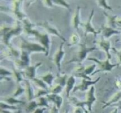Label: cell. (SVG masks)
Listing matches in <instances>:
<instances>
[{"mask_svg": "<svg viewBox=\"0 0 121 113\" xmlns=\"http://www.w3.org/2000/svg\"><path fill=\"white\" fill-rule=\"evenodd\" d=\"M21 22L17 21L14 25L9 26L2 24L1 26V36L2 42L6 47L11 45L10 41L14 36H18L24 32L23 27Z\"/></svg>", "mask_w": 121, "mask_h": 113, "instance_id": "obj_1", "label": "cell"}, {"mask_svg": "<svg viewBox=\"0 0 121 113\" xmlns=\"http://www.w3.org/2000/svg\"><path fill=\"white\" fill-rule=\"evenodd\" d=\"M79 45V48L76 52L75 55L73 56L71 60L66 62V64L74 62V63L78 64V65L82 64L83 62L87 58V55L90 52H92L93 51L97 49L96 47H87L86 43H80Z\"/></svg>", "mask_w": 121, "mask_h": 113, "instance_id": "obj_2", "label": "cell"}, {"mask_svg": "<svg viewBox=\"0 0 121 113\" xmlns=\"http://www.w3.org/2000/svg\"><path fill=\"white\" fill-rule=\"evenodd\" d=\"M19 48L30 54L34 52H43L45 54H46V49L41 44L38 42H31L23 38H21Z\"/></svg>", "mask_w": 121, "mask_h": 113, "instance_id": "obj_3", "label": "cell"}, {"mask_svg": "<svg viewBox=\"0 0 121 113\" xmlns=\"http://www.w3.org/2000/svg\"><path fill=\"white\" fill-rule=\"evenodd\" d=\"M30 36H33L34 38L37 40L38 42L41 44L43 47H44L46 50V56H48L50 54L51 47V40L49 35L46 33H41L39 32L37 29L34 28L31 33Z\"/></svg>", "mask_w": 121, "mask_h": 113, "instance_id": "obj_4", "label": "cell"}, {"mask_svg": "<svg viewBox=\"0 0 121 113\" xmlns=\"http://www.w3.org/2000/svg\"><path fill=\"white\" fill-rule=\"evenodd\" d=\"M87 60L95 62L98 65V67H99V69L96 70L93 73V74H92V76L97 74L98 73H100V72H111L113 68H115L116 67L119 66V64L118 63L114 64L111 63V61H110L111 60L108 58H106L105 60L102 61V60H98L96 58L89 57L87 58Z\"/></svg>", "mask_w": 121, "mask_h": 113, "instance_id": "obj_5", "label": "cell"}, {"mask_svg": "<svg viewBox=\"0 0 121 113\" xmlns=\"http://www.w3.org/2000/svg\"><path fill=\"white\" fill-rule=\"evenodd\" d=\"M24 3L22 1H14L11 2V8H7L8 11L11 12L14 17L17 19L18 21L22 22L25 18H27V15L22 9V4Z\"/></svg>", "mask_w": 121, "mask_h": 113, "instance_id": "obj_6", "label": "cell"}, {"mask_svg": "<svg viewBox=\"0 0 121 113\" xmlns=\"http://www.w3.org/2000/svg\"><path fill=\"white\" fill-rule=\"evenodd\" d=\"M36 25L43 27V28L46 30V32H47L48 35H55V36L59 38L60 40H61L62 42H66V40L65 38V37L61 35V33H60V32H59V31L57 29V28H56L54 25L51 24L50 23V22H48V21H44V22H39V23L36 24Z\"/></svg>", "mask_w": 121, "mask_h": 113, "instance_id": "obj_7", "label": "cell"}, {"mask_svg": "<svg viewBox=\"0 0 121 113\" xmlns=\"http://www.w3.org/2000/svg\"><path fill=\"white\" fill-rule=\"evenodd\" d=\"M94 9H92V11L90 13L88 19L86 21V22H82L80 27H82L84 31V35L86 36L88 34H93L94 36H96L98 34L100 33L99 31H96L95 28L93 27V25L92 24V19H93V15H94Z\"/></svg>", "mask_w": 121, "mask_h": 113, "instance_id": "obj_8", "label": "cell"}, {"mask_svg": "<svg viewBox=\"0 0 121 113\" xmlns=\"http://www.w3.org/2000/svg\"><path fill=\"white\" fill-rule=\"evenodd\" d=\"M6 47L7 48L4 49V51L2 52V55L4 56L5 58L9 61H14L20 57L21 51L20 48L14 47L12 44L9 47Z\"/></svg>", "mask_w": 121, "mask_h": 113, "instance_id": "obj_9", "label": "cell"}, {"mask_svg": "<svg viewBox=\"0 0 121 113\" xmlns=\"http://www.w3.org/2000/svg\"><path fill=\"white\" fill-rule=\"evenodd\" d=\"M96 100L97 99L95 95V87L93 85L90 87L89 89L87 91L85 97V100L83 101L85 107H86L89 112L92 111L93 104L96 101Z\"/></svg>", "mask_w": 121, "mask_h": 113, "instance_id": "obj_10", "label": "cell"}, {"mask_svg": "<svg viewBox=\"0 0 121 113\" xmlns=\"http://www.w3.org/2000/svg\"><path fill=\"white\" fill-rule=\"evenodd\" d=\"M64 44L65 42H61L57 50L56 51L53 56V62L56 66L59 73H61V62L65 55V51L64 50Z\"/></svg>", "mask_w": 121, "mask_h": 113, "instance_id": "obj_11", "label": "cell"}, {"mask_svg": "<svg viewBox=\"0 0 121 113\" xmlns=\"http://www.w3.org/2000/svg\"><path fill=\"white\" fill-rule=\"evenodd\" d=\"M100 79V77H99L95 80H86V79H82L81 82L79 84L75 86L74 89L73 90V93H75L77 91H87L89 89V88L95 85L97 82H98Z\"/></svg>", "mask_w": 121, "mask_h": 113, "instance_id": "obj_12", "label": "cell"}, {"mask_svg": "<svg viewBox=\"0 0 121 113\" xmlns=\"http://www.w3.org/2000/svg\"><path fill=\"white\" fill-rule=\"evenodd\" d=\"M94 43L96 44L99 48L102 49L105 52L106 55V58L111 60L112 55L110 52V49H112V48L111 46V42L109 40L102 37L99 40L95 41Z\"/></svg>", "mask_w": 121, "mask_h": 113, "instance_id": "obj_13", "label": "cell"}, {"mask_svg": "<svg viewBox=\"0 0 121 113\" xmlns=\"http://www.w3.org/2000/svg\"><path fill=\"white\" fill-rule=\"evenodd\" d=\"M42 65V62H39L35 63L34 65H30L26 67L22 72H23L24 76L28 80L32 81L34 78H36L37 74V69L39 67Z\"/></svg>", "mask_w": 121, "mask_h": 113, "instance_id": "obj_14", "label": "cell"}, {"mask_svg": "<svg viewBox=\"0 0 121 113\" xmlns=\"http://www.w3.org/2000/svg\"><path fill=\"white\" fill-rule=\"evenodd\" d=\"M99 32L100 34L102 35L103 38L108 40L109 38L115 35H119L121 33L120 30H118V29L112 28L111 27H109L107 25H102L101 28L99 29Z\"/></svg>", "mask_w": 121, "mask_h": 113, "instance_id": "obj_15", "label": "cell"}, {"mask_svg": "<svg viewBox=\"0 0 121 113\" xmlns=\"http://www.w3.org/2000/svg\"><path fill=\"white\" fill-rule=\"evenodd\" d=\"M24 86L25 88V94L28 101H32L35 99V91L33 84L31 82L30 80L28 79H25L24 81Z\"/></svg>", "mask_w": 121, "mask_h": 113, "instance_id": "obj_16", "label": "cell"}, {"mask_svg": "<svg viewBox=\"0 0 121 113\" xmlns=\"http://www.w3.org/2000/svg\"><path fill=\"white\" fill-rule=\"evenodd\" d=\"M80 11H81L80 7L77 6L73 16H72V25H73V28L78 31H79V27L82 24L81 21H80Z\"/></svg>", "mask_w": 121, "mask_h": 113, "instance_id": "obj_17", "label": "cell"}, {"mask_svg": "<svg viewBox=\"0 0 121 113\" xmlns=\"http://www.w3.org/2000/svg\"><path fill=\"white\" fill-rule=\"evenodd\" d=\"M46 97L49 102L53 103V105L56 106L59 109L61 108L63 102V98L60 94H48Z\"/></svg>", "mask_w": 121, "mask_h": 113, "instance_id": "obj_18", "label": "cell"}, {"mask_svg": "<svg viewBox=\"0 0 121 113\" xmlns=\"http://www.w3.org/2000/svg\"><path fill=\"white\" fill-rule=\"evenodd\" d=\"M76 82V77L74 76V75H73V74L70 75L68 80H67L66 87H65V90H66V97H67V98H69L71 96L70 94L72 92H73V90L74 89V87H75Z\"/></svg>", "mask_w": 121, "mask_h": 113, "instance_id": "obj_19", "label": "cell"}, {"mask_svg": "<svg viewBox=\"0 0 121 113\" xmlns=\"http://www.w3.org/2000/svg\"><path fill=\"white\" fill-rule=\"evenodd\" d=\"M121 100V91H119L115 93V94H113L111 98H110V99L108 100V101H107L106 102H104V105H103L102 108L103 109H105V108H106V107H110V106L111 107L112 105L115 104L119 102Z\"/></svg>", "mask_w": 121, "mask_h": 113, "instance_id": "obj_20", "label": "cell"}, {"mask_svg": "<svg viewBox=\"0 0 121 113\" xmlns=\"http://www.w3.org/2000/svg\"><path fill=\"white\" fill-rule=\"evenodd\" d=\"M21 22L22 23V27H23L24 32L27 34V35L30 36L31 32L34 29V27L36 25V24H34V23H33L28 18H25Z\"/></svg>", "mask_w": 121, "mask_h": 113, "instance_id": "obj_21", "label": "cell"}, {"mask_svg": "<svg viewBox=\"0 0 121 113\" xmlns=\"http://www.w3.org/2000/svg\"><path fill=\"white\" fill-rule=\"evenodd\" d=\"M40 78L43 80V81L49 87H52L53 86V82H54L56 77L52 72H47L43 75L40 77Z\"/></svg>", "mask_w": 121, "mask_h": 113, "instance_id": "obj_22", "label": "cell"}, {"mask_svg": "<svg viewBox=\"0 0 121 113\" xmlns=\"http://www.w3.org/2000/svg\"><path fill=\"white\" fill-rule=\"evenodd\" d=\"M69 77V76L67 74H65V73H58L56 77L54 82L56 83V84L60 85H61L65 88L66 87Z\"/></svg>", "mask_w": 121, "mask_h": 113, "instance_id": "obj_23", "label": "cell"}, {"mask_svg": "<svg viewBox=\"0 0 121 113\" xmlns=\"http://www.w3.org/2000/svg\"><path fill=\"white\" fill-rule=\"evenodd\" d=\"M13 77L15 82L17 84H21L24 81V74L22 71L20 70L15 68V67H13Z\"/></svg>", "mask_w": 121, "mask_h": 113, "instance_id": "obj_24", "label": "cell"}, {"mask_svg": "<svg viewBox=\"0 0 121 113\" xmlns=\"http://www.w3.org/2000/svg\"><path fill=\"white\" fill-rule=\"evenodd\" d=\"M1 101L6 102V103L8 104L9 105H16L18 104H25L24 101L19 100L17 98H15L13 96L5 97L4 98L1 97Z\"/></svg>", "mask_w": 121, "mask_h": 113, "instance_id": "obj_25", "label": "cell"}, {"mask_svg": "<svg viewBox=\"0 0 121 113\" xmlns=\"http://www.w3.org/2000/svg\"><path fill=\"white\" fill-rule=\"evenodd\" d=\"M13 71H10L6 68L5 67L1 66V68H0V80L1 81H2V80H9V77H13Z\"/></svg>", "mask_w": 121, "mask_h": 113, "instance_id": "obj_26", "label": "cell"}, {"mask_svg": "<svg viewBox=\"0 0 121 113\" xmlns=\"http://www.w3.org/2000/svg\"><path fill=\"white\" fill-rule=\"evenodd\" d=\"M80 41V37L79 34L78 33H73L70 36L69 41L67 46L68 47H72V46L79 44Z\"/></svg>", "mask_w": 121, "mask_h": 113, "instance_id": "obj_27", "label": "cell"}, {"mask_svg": "<svg viewBox=\"0 0 121 113\" xmlns=\"http://www.w3.org/2000/svg\"><path fill=\"white\" fill-rule=\"evenodd\" d=\"M104 14L106 16L107 20V25L112 28L117 29L115 25V21L118 15H109L106 12L104 11Z\"/></svg>", "mask_w": 121, "mask_h": 113, "instance_id": "obj_28", "label": "cell"}, {"mask_svg": "<svg viewBox=\"0 0 121 113\" xmlns=\"http://www.w3.org/2000/svg\"><path fill=\"white\" fill-rule=\"evenodd\" d=\"M21 51V55L20 57L19 58L20 60L22 61L23 63H24L26 65L27 67L30 65L31 64V58H30V54H29L27 52L25 51Z\"/></svg>", "mask_w": 121, "mask_h": 113, "instance_id": "obj_29", "label": "cell"}, {"mask_svg": "<svg viewBox=\"0 0 121 113\" xmlns=\"http://www.w3.org/2000/svg\"><path fill=\"white\" fill-rule=\"evenodd\" d=\"M32 81L33 82V84L35 85V86H37L40 89L49 90V87L40 77L35 78H34L32 80Z\"/></svg>", "mask_w": 121, "mask_h": 113, "instance_id": "obj_30", "label": "cell"}, {"mask_svg": "<svg viewBox=\"0 0 121 113\" xmlns=\"http://www.w3.org/2000/svg\"><path fill=\"white\" fill-rule=\"evenodd\" d=\"M37 102L38 107L40 108H50L49 101H48L46 97H41L35 99Z\"/></svg>", "mask_w": 121, "mask_h": 113, "instance_id": "obj_31", "label": "cell"}, {"mask_svg": "<svg viewBox=\"0 0 121 113\" xmlns=\"http://www.w3.org/2000/svg\"><path fill=\"white\" fill-rule=\"evenodd\" d=\"M0 108L1 109H3V110L11 111H18L19 109L18 107H17L16 105H9L1 101L0 102Z\"/></svg>", "mask_w": 121, "mask_h": 113, "instance_id": "obj_32", "label": "cell"}, {"mask_svg": "<svg viewBox=\"0 0 121 113\" xmlns=\"http://www.w3.org/2000/svg\"><path fill=\"white\" fill-rule=\"evenodd\" d=\"M24 93H25L24 86L21 85V84H17V87L16 89L14 91V93L12 94L11 96L15 98H18L21 96Z\"/></svg>", "mask_w": 121, "mask_h": 113, "instance_id": "obj_33", "label": "cell"}, {"mask_svg": "<svg viewBox=\"0 0 121 113\" xmlns=\"http://www.w3.org/2000/svg\"><path fill=\"white\" fill-rule=\"evenodd\" d=\"M37 108H39L37 102L36 100L34 99V100L28 102V104H27V105L26 107V110L28 113H31L32 112L34 111Z\"/></svg>", "mask_w": 121, "mask_h": 113, "instance_id": "obj_34", "label": "cell"}, {"mask_svg": "<svg viewBox=\"0 0 121 113\" xmlns=\"http://www.w3.org/2000/svg\"><path fill=\"white\" fill-rule=\"evenodd\" d=\"M96 64H93L85 66V69H84V74L87 76L90 77V75H92L96 68Z\"/></svg>", "mask_w": 121, "mask_h": 113, "instance_id": "obj_35", "label": "cell"}, {"mask_svg": "<svg viewBox=\"0 0 121 113\" xmlns=\"http://www.w3.org/2000/svg\"><path fill=\"white\" fill-rule=\"evenodd\" d=\"M64 87L60 85L56 84L49 88V93L53 94H60L63 91Z\"/></svg>", "mask_w": 121, "mask_h": 113, "instance_id": "obj_36", "label": "cell"}, {"mask_svg": "<svg viewBox=\"0 0 121 113\" xmlns=\"http://www.w3.org/2000/svg\"><path fill=\"white\" fill-rule=\"evenodd\" d=\"M96 3L98 4V7H100V8H103V9H106V10L108 11H113L112 8L108 4V2L106 1H104V0H102V1H97Z\"/></svg>", "mask_w": 121, "mask_h": 113, "instance_id": "obj_37", "label": "cell"}, {"mask_svg": "<svg viewBox=\"0 0 121 113\" xmlns=\"http://www.w3.org/2000/svg\"><path fill=\"white\" fill-rule=\"evenodd\" d=\"M53 2L54 4L63 7V8L68 9V10L70 9V5L67 1H63V0H58V1H53Z\"/></svg>", "mask_w": 121, "mask_h": 113, "instance_id": "obj_38", "label": "cell"}, {"mask_svg": "<svg viewBox=\"0 0 121 113\" xmlns=\"http://www.w3.org/2000/svg\"><path fill=\"white\" fill-rule=\"evenodd\" d=\"M48 94H50L49 90H46V89L39 88L38 90L35 93V99L41 97H46Z\"/></svg>", "mask_w": 121, "mask_h": 113, "instance_id": "obj_39", "label": "cell"}, {"mask_svg": "<svg viewBox=\"0 0 121 113\" xmlns=\"http://www.w3.org/2000/svg\"><path fill=\"white\" fill-rule=\"evenodd\" d=\"M89 111L86 108H83L82 107H74L73 113H88Z\"/></svg>", "mask_w": 121, "mask_h": 113, "instance_id": "obj_40", "label": "cell"}, {"mask_svg": "<svg viewBox=\"0 0 121 113\" xmlns=\"http://www.w3.org/2000/svg\"><path fill=\"white\" fill-rule=\"evenodd\" d=\"M112 50L114 51L115 53L116 54L117 56V61H118V64L119 65H121V49L120 50H117L115 48H112Z\"/></svg>", "mask_w": 121, "mask_h": 113, "instance_id": "obj_41", "label": "cell"}, {"mask_svg": "<svg viewBox=\"0 0 121 113\" xmlns=\"http://www.w3.org/2000/svg\"><path fill=\"white\" fill-rule=\"evenodd\" d=\"M42 3L44 5L46 6L47 8H53L54 7V3L53 1H43Z\"/></svg>", "mask_w": 121, "mask_h": 113, "instance_id": "obj_42", "label": "cell"}, {"mask_svg": "<svg viewBox=\"0 0 121 113\" xmlns=\"http://www.w3.org/2000/svg\"><path fill=\"white\" fill-rule=\"evenodd\" d=\"M115 85L119 91H121V78H117L115 81Z\"/></svg>", "mask_w": 121, "mask_h": 113, "instance_id": "obj_43", "label": "cell"}, {"mask_svg": "<svg viewBox=\"0 0 121 113\" xmlns=\"http://www.w3.org/2000/svg\"><path fill=\"white\" fill-rule=\"evenodd\" d=\"M115 25L117 28H119V29H121V17L118 16L115 21Z\"/></svg>", "mask_w": 121, "mask_h": 113, "instance_id": "obj_44", "label": "cell"}, {"mask_svg": "<svg viewBox=\"0 0 121 113\" xmlns=\"http://www.w3.org/2000/svg\"><path fill=\"white\" fill-rule=\"evenodd\" d=\"M46 109H47V108H40V107H39L37 109H35L34 111L32 112L31 113H44Z\"/></svg>", "mask_w": 121, "mask_h": 113, "instance_id": "obj_45", "label": "cell"}, {"mask_svg": "<svg viewBox=\"0 0 121 113\" xmlns=\"http://www.w3.org/2000/svg\"><path fill=\"white\" fill-rule=\"evenodd\" d=\"M50 113H59V109L55 105H53L50 108Z\"/></svg>", "mask_w": 121, "mask_h": 113, "instance_id": "obj_46", "label": "cell"}, {"mask_svg": "<svg viewBox=\"0 0 121 113\" xmlns=\"http://www.w3.org/2000/svg\"><path fill=\"white\" fill-rule=\"evenodd\" d=\"M0 113H13L11 111H8V110H3V109H1L0 111Z\"/></svg>", "mask_w": 121, "mask_h": 113, "instance_id": "obj_47", "label": "cell"}, {"mask_svg": "<svg viewBox=\"0 0 121 113\" xmlns=\"http://www.w3.org/2000/svg\"><path fill=\"white\" fill-rule=\"evenodd\" d=\"M111 113H118V109L117 108H115L111 112Z\"/></svg>", "mask_w": 121, "mask_h": 113, "instance_id": "obj_48", "label": "cell"}, {"mask_svg": "<svg viewBox=\"0 0 121 113\" xmlns=\"http://www.w3.org/2000/svg\"><path fill=\"white\" fill-rule=\"evenodd\" d=\"M63 113H69V111L67 109V110H65V111H64Z\"/></svg>", "mask_w": 121, "mask_h": 113, "instance_id": "obj_49", "label": "cell"}, {"mask_svg": "<svg viewBox=\"0 0 121 113\" xmlns=\"http://www.w3.org/2000/svg\"><path fill=\"white\" fill-rule=\"evenodd\" d=\"M120 31H121V29H120Z\"/></svg>", "mask_w": 121, "mask_h": 113, "instance_id": "obj_50", "label": "cell"}, {"mask_svg": "<svg viewBox=\"0 0 121 113\" xmlns=\"http://www.w3.org/2000/svg\"></svg>", "mask_w": 121, "mask_h": 113, "instance_id": "obj_51", "label": "cell"}]
</instances>
